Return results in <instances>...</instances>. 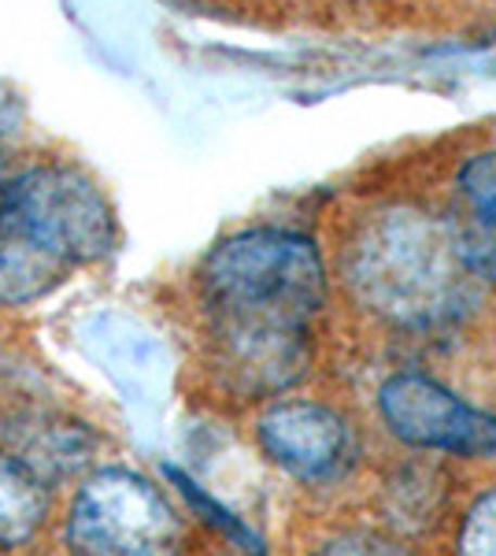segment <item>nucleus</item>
I'll return each instance as SVG.
<instances>
[{
  "instance_id": "20e7f679",
  "label": "nucleus",
  "mask_w": 496,
  "mask_h": 556,
  "mask_svg": "<svg viewBox=\"0 0 496 556\" xmlns=\"http://www.w3.org/2000/svg\"><path fill=\"white\" fill-rule=\"evenodd\" d=\"M71 556H178L182 519L152 479L126 468L93 471L67 508Z\"/></svg>"
},
{
  "instance_id": "1a4fd4ad",
  "label": "nucleus",
  "mask_w": 496,
  "mask_h": 556,
  "mask_svg": "<svg viewBox=\"0 0 496 556\" xmlns=\"http://www.w3.org/2000/svg\"><path fill=\"white\" fill-rule=\"evenodd\" d=\"M164 471H167V479H170V482H175V486H178V493H182V497L189 501V505L196 508V513H201V516L207 519V523L215 527V531H222V534L230 538V542H238L241 549H249V553H256V556L264 553V549H259V538L252 534L249 527L241 523L238 516H230V513H227V508H222V505H215V501L207 497V493H204L201 486H196V482L189 479V475H182V471H178V468H170V464H167Z\"/></svg>"
},
{
  "instance_id": "7ed1b4c3",
  "label": "nucleus",
  "mask_w": 496,
  "mask_h": 556,
  "mask_svg": "<svg viewBox=\"0 0 496 556\" xmlns=\"http://www.w3.org/2000/svg\"><path fill=\"white\" fill-rule=\"evenodd\" d=\"M0 241L67 278L115 249V212L71 164H34L0 178Z\"/></svg>"
},
{
  "instance_id": "39448f33",
  "label": "nucleus",
  "mask_w": 496,
  "mask_h": 556,
  "mask_svg": "<svg viewBox=\"0 0 496 556\" xmlns=\"http://www.w3.org/2000/svg\"><path fill=\"white\" fill-rule=\"evenodd\" d=\"M385 427L400 442L456 456H496V416L459 401L427 375H393L378 393Z\"/></svg>"
},
{
  "instance_id": "9d476101",
  "label": "nucleus",
  "mask_w": 496,
  "mask_h": 556,
  "mask_svg": "<svg viewBox=\"0 0 496 556\" xmlns=\"http://www.w3.org/2000/svg\"><path fill=\"white\" fill-rule=\"evenodd\" d=\"M459 556H496V490L482 493L459 527Z\"/></svg>"
},
{
  "instance_id": "9b49d317",
  "label": "nucleus",
  "mask_w": 496,
  "mask_h": 556,
  "mask_svg": "<svg viewBox=\"0 0 496 556\" xmlns=\"http://www.w3.org/2000/svg\"><path fill=\"white\" fill-rule=\"evenodd\" d=\"M23 134V101L8 83H0V178H4V167L12 160L15 146H20Z\"/></svg>"
},
{
  "instance_id": "6e6552de",
  "label": "nucleus",
  "mask_w": 496,
  "mask_h": 556,
  "mask_svg": "<svg viewBox=\"0 0 496 556\" xmlns=\"http://www.w3.org/2000/svg\"><path fill=\"white\" fill-rule=\"evenodd\" d=\"M49 516V486L12 453H0V553L20 549Z\"/></svg>"
},
{
  "instance_id": "f8f14e48",
  "label": "nucleus",
  "mask_w": 496,
  "mask_h": 556,
  "mask_svg": "<svg viewBox=\"0 0 496 556\" xmlns=\"http://www.w3.org/2000/svg\"><path fill=\"white\" fill-rule=\"evenodd\" d=\"M315 556H411V553L404 549V545L385 542V538H374V534H341L322 545Z\"/></svg>"
},
{
  "instance_id": "423d86ee",
  "label": "nucleus",
  "mask_w": 496,
  "mask_h": 556,
  "mask_svg": "<svg viewBox=\"0 0 496 556\" xmlns=\"http://www.w3.org/2000/svg\"><path fill=\"white\" fill-rule=\"evenodd\" d=\"M256 434L270 460L296 479H330L352 453L348 424L315 401H275L259 416Z\"/></svg>"
},
{
  "instance_id": "f03ea898",
  "label": "nucleus",
  "mask_w": 496,
  "mask_h": 556,
  "mask_svg": "<svg viewBox=\"0 0 496 556\" xmlns=\"http://www.w3.org/2000/svg\"><path fill=\"white\" fill-rule=\"evenodd\" d=\"M356 298L400 327H445L474 304L478 278L448 219L419 208H385L356 230L345 256Z\"/></svg>"
},
{
  "instance_id": "f257e3e1",
  "label": "nucleus",
  "mask_w": 496,
  "mask_h": 556,
  "mask_svg": "<svg viewBox=\"0 0 496 556\" xmlns=\"http://www.w3.org/2000/svg\"><path fill=\"white\" fill-rule=\"evenodd\" d=\"M322 298V253L301 230L252 227L219 241L201 264V301L222 382L241 397H275L301 382Z\"/></svg>"
},
{
  "instance_id": "0eeeda50",
  "label": "nucleus",
  "mask_w": 496,
  "mask_h": 556,
  "mask_svg": "<svg viewBox=\"0 0 496 556\" xmlns=\"http://www.w3.org/2000/svg\"><path fill=\"white\" fill-rule=\"evenodd\" d=\"M448 227L478 282H496V149L459 167Z\"/></svg>"
}]
</instances>
